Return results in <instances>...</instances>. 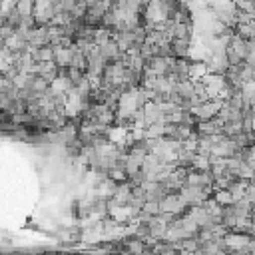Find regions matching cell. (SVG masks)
Segmentation results:
<instances>
[{
	"label": "cell",
	"instance_id": "6",
	"mask_svg": "<svg viewBox=\"0 0 255 255\" xmlns=\"http://www.w3.org/2000/svg\"><path fill=\"white\" fill-rule=\"evenodd\" d=\"M58 64L54 62V60H50V62H40V68H38V74L40 76H44L50 84H52V80L58 76Z\"/></svg>",
	"mask_w": 255,
	"mask_h": 255
},
{
	"label": "cell",
	"instance_id": "1",
	"mask_svg": "<svg viewBox=\"0 0 255 255\" xmlns=\"http://www.w3.org/2000/svg\"><path fill=\"white\" fill-rule=\"evenodd\" d=\"M114 40L118 42V46H120L122 52H130L132 48L138 46L136 36H134V30H118V32H114Z\"/></svg>",
	"mask_w": 255,
	"mask_h": 255
},
{
	"label": "cell",
	"instance_id": "7",
	"mask_svg": "<svg viewBox=\"0 0 255 255\" xmlns=\"http://www.w3.org/2000/svg\"><path fill=\"white\" fill-rule=\"evenodd\" d=\"M207 64L203 60H191V66H190V78L191 80H201L205 74H207Z\"/></svg>",
	"mask_w": 255,
	"mask_h": 255
},
{
	"label": "cell",
	"instance_id": "9",
	"mask_svg": "<svg viewBox=\"0 0 255 255\" xmlns=\"http://www.w3.org/2000/svg\"><path fill=\"white\" fill-rule=\"evenodd\" d=\"M235 30H237V34H239L241 38H245V40H255V28H253L251 24H237Z\"/></svg>",
	"mask_w": 255,
	"mask_h": 255
},
{
	"label": "cell",
	"instance_id": "11",
	"mask_svg": "<svg viewBox=\"0 0 255 255\" xmlns=\"http://www.w3.org/2000/svg\"><path fill=\"white\" fill-rule=\"evenodd\" d=\"M16 30L12 28V26H8V24H2V28H0V40H2V42H6L12 34H14Z\"/></svg>",
	"mask_w": 255,
	"mask_h": 255
},
{
	"label": "cell",
	"instance_id": "5",
	"mask_svg": "<svg viewBox=\"0 0 255 255\" xmlns=\"http://www.w3.org/2000/svg\"><path fill=\"white\" fill-rule=\"evenodd\" d=\"M170 42H172L174 56H180V58H188V56H190L191 40H188V38H172Z\"/></svg>",
	"mask_w": 255,
	"mask_h": 255
},
{
	"label": "cell",
	"instance_id": "10",
	"mask_svg": "<svg viewBox=\"0 0 255 255\" xmlns=\"http://www.w3.org/2000/svg\"><path fill=\"white\" fill-rule=\"evenodd\" d=\"M193 168H197V170H211V158L203 156V154H195Z\"/></svg>",
	"mask_w": 255,
	"mask_h": 255
},
{
	"label": "cell",
	"instance_id": "12",
	"mask_svg": "<svg viewBox=\"0 0 255 255\" xmlns=\"http://www.w3.org/2000/svg\"><path fill=\"white\" fill-rule=\"evenodd\" d=\"M76 2H86V0H76Z\"/></svg>",
	"mask_w": 255,
	"mask_h": 255
},
{
	"label": "cell",
	"instance_id": "8",
	"mask_svg": "<svg viewBox=\"0 0 255 255\" xmlns=\"http://www.w3.org/2000/svg\"><path fill=\"white\" fill-rule=\"evenodd\" d=\"M213 197H215V201L219 205H231V203H235V197H233V193L227 188H215L213 190Z\"/></svg>",
	"mask_w": 255,
	"mask_h": 255
},
{
	"label": "cell",
	"instance_id": "3",
	"mask_svg": "<svg viewBox=\"0 0 255 255\" xmlns=\"http://www.w3.org/2000/svg\"><path fill=\"white\" fill-rule=\"evenodd\" d=\"M102 48V56L108 60V62H118V60H122V50H120V46H118V42L112 38V40H108L106 44H102L100 46Z\"/></svg>",
	"mask_w": 255,
	"mask_h": 255
},
{
	"label": "cell",
	"instance_id": "4",
	"mask_svg": "<svg viewBox=\"0 0 255 255\" xmlns=\"http://www.w3.org/2000/svg\"><path fill=\"white\" fill-rule=\"evenodd\" d=\"M94 190H96V193H98L100 197H108V199H110V197L116 193V190H118V182L108 176V178H104Z\"/></svg>",
	"mask_w": 255,
	"mask_h": 255
},
{
	"label": "cell",
	"instance_id": "2",
	"mask_svg": "<svg viewBox=\"0 0 255 255\" xmlns=\"http://www.w3.org/2000/svg\"><path fill=\"white\" fill-rule=\"evenodd\" d=\"M74 52H76V44L74 46H54V62L58 66H72V58H74Z\"/></svg>",
	"mask_w": 255,
	"mask_h": 255
}]
</instances>
